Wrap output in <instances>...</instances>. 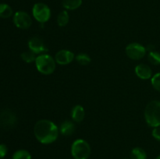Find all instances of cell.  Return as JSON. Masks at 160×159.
Instances as JSON below:
<instances>
[{
	"instance_id": "cell-1",
	"label": "cell",
	"mask_w": 160,
	"mask_h": 159,
	"mask_svg": "<svg viewBox=\"0 0 160 159\" xmlns=\"http://www.w3.org/2000/svg\"><path fill=\"white\" fill-rule=\"evenodd\" d=\"M59 132L58 126L48 119H41L34 125V137L43 144H49L56 141L59 137Z\"/></svg>"
},
{
	"instance_id": "cell-2",
	"label": "cell",
	"mask_w": 160,
	"mask_h": 159,
	"mask_svg": "<svg viewBox=\"0 0 160 159\" xmlns=\"http://www.w3.org/2000/svg\"><path fill=\"white\" fill-rule=\"evenodd\" d=\"M144 115L148 126L153 128L160 126V101L154 100L148 103Z\"/></svg>"
},
{
	"instance_id": "cell-3",
	"label": "cell",
	"mask_w": 160,
	"mask_h": 159,
	"mask_svg": "<svg viewBox=\"0 0 160 159\" xmlns=\"http://www.w3.org/2000/svg\"><path fill=\"white\" fill-rule=\"evenodd\" d=\"M34 62L38 71L43 75L52 74L56 70V60L48 54L38 55Z\"/></svg>"
},
{
	"instance_id": "cell-4",
	"label": "cell",
	"mask_w": 160,
	"mask_h": 159,
	"mask_svg": "<svg viewBox=\"0 0 160 159\" xmlns=\"http://www.w3.org/2000/svg\"><path fill=\"white\" fill-rule=\"evenodd\" d=\"M71 154L74 159H88L91 154V147L86 140L78 139L71 145Z\"/></svg>"
},
{
	"instance_id": "cell-5",
	"label": "cell",
	"mask_w": 160,
	"mask_h": 159,
	"mask_svg": "<svg viewBox=\"0 0 160 159\" xmlns=\"http://www.w3.org/2000/svg\"><path fill=\"white\" fill-rule=\"evenodd\" d=\"M32 14L38 22L45 23L51 17V10L46 4L38 2L34 5L32 8Z\"/></svg>"
},
{
	"instance_id": "cell-6",
	"label": "cell",
	"mask_w": 160,
	"mask_h": 159,
	"mask_svg": "<svg viewBox=\"0 0 160 159\" xmlns=\"http://www.w3.org/2000/svg\"><path fill=\"white\" fill-rule=\"evenodd\" d=\"M125 51L128 58L133 60H140L143 59L146 55V48L141 44L134 42L128 45L125 48Z\"/></svg>"
},
{
	"instance_id": "cell-7",
	"label": "cell",
	"mask_w": 160,
	"mask_h": 159,
	"mask_svg": "<svg viewBox=\"0 0 160 159\" xmlns=\"http://www.w3.org/2000/svg\"><path fill=\"white\" fill-rule=\"evenodd\" d=\"M13 23L17 28L26 30L31 26L32 20L28 12L24 11H18L13 16Z\"/></svg>"
},
{
	"instance_id": "cell-8",
	"label": "cell",
	"mask_w": 160,
	"mask_h": 159,
	"mask_svg": "<svg viewBox=\"0 0 160 159\" xmlns=\"http://www.w3.org/2000/svg\"><path fill=\"white\" fill-rule=\"evenodd\" d=\"M28 48H29L30 51H33L36 55L44 54V52H46L48 50L44 41L41 37H37V36L31 37L28 41Z\"/></svg>"
},
{
	"instance_id": "cell-9",
	"label": "cell",
	"mask_w": 160,
	"mask_h": 159,
	"mask_svg": "<svg viewBox=\"0 0 160 159\" xmlns=\"http://www.w3.org/2000/svg\"><path fill=\"white\" fill-rule=\"evenodd\" d=\"M74 59V54L71 51L67 49H62L57 51L55 55V60L56 63L59 65H68Z\"/></svg>"
},
{
	"instance_id": "cell-10",
	"label": "cell",
	"mask_w": 160,
	"mask_h": 159,
	"mask_svg": "<svg viewBox=\"0 0 160 159\" xmlns=\"http://www.w3.org/2000/svg\"><path fill=\"white\" fill-rule=\"evenodd\" d=\"M16 122H17L16 115L10 110H5L0 113V125L2 127H12Z\"/></svg>"
},
{
	"instance_id": "cell-11",
	"label": "cell",
	"mask_w": 160,
	"mask_h": 159,
	"mask_svg": "<svg viewBox=\"0 0 160 159\" xmlns=\"http://www.w3.org/2000/svg\"><path fill=\"white\" fill-rule=\"evenodd\" d=\"M134 71H135L136 75L142 80H148L152 78V69L150 68L149 65L146 64L141 63L137 65Z\"/></svg>"
},
{
	"instance_id": "cell-12",
	"label": "cell",
	"mask_w": 160,
	"mask_h": 159,
	"mask_svg": "<svg viewBox=\"0 0 160 159\" xmlns=\"http://www.w3.org/2000/svg\"><path fill=\"white\" fill-rule=\"evenodd\" d=\"M59 129L61 134H62L65 137H69V136H71L74 132L75 125L72 121L66 120V121L62 122Z\"/></svg>"
},
{
	"instance_id": "cell-13",
	"label": "cell",
	"mask_w": 160,
	"mask_h": 159,
	"mask_svg": "<svg viewBox=\"0 0 160 159\" xmlns=\"http://www.w3.org/2000/svg\"><path fill=\"white\" fill-rule=\"evenodd\" d=\"M84 116H85V112H84V108L81 105L77 104L73 108L71 112L72 119L75 123H81L84 120Z\"/></svg>"
},
{
	"instance_id": "cell-14",
	"label": "cell",
	"mask_w": 160,
	"mask_h": 159,
	"mask_svg": "<svg viewBox=\"0 0 160 159\" xmlns=\"http://www.w3.org/2000/svg\"><path fill=\"white\" fill-rule=\"evenodd\" d=\"M82 4V0H62V6L67 10H74L78 9Z\"/></svg>"
},
{
	"instance_id": "cell-15",
	"label": "cell",
	"mask_w": 160,
	"mask_h": 159,
	"mask_svg": "<svg viewBox=\"0 0 160 159\" xmlns=\"http://www.w3.org/2000/svg\"><path fill=\"white\" fill-rule=\"evenodd\" d=\"M12 15V9L6 3H0V17L3 19L9 18Z\"/></svg>"
},
{
	"instance_id": "cell-16",
	"label": "cell",
	"mask_w": 160,
	"mask_h": 159,
	"mask_svg": "<svg viewBox=\"0 0 160 159\" xmlns=\"http://www.w3.org/2000/svg\"><path fill=\"white\" fill-rule=\"evenodd\" d=\"M131 159H147V154L145 150L137 147L131 151Z\"/></svg>"
},
{
	"instance_id": "cell-17",
	"label": "cell",
	"mask_w": 160,
	"mask_h": 159,
	"mask_svg": "<svg viewBox=\"0 0 160 159\" xmlns=\"http://www.w3.org/2000/svg\"><path fill=\"white\" fill-rule=\"evenodd\" d=\"M69 20H70V17L67 11L66 10L60 12L57 16V23L59 26H67V23H69Z\"/></svg>"
},
{
	"instance_id": "cell-18",
	"label": "cell",
	"mask_w": 160,
	"mask_h": 159,
	"mask_svg": "<svg viewBox=\"0 0 160 159\" xmlns=\"http://www.w3.org/2000/svg\"><path fill=\"white\" fill-rule=\"evenodd\" d=\"M75 59H76L77 62L81 65H88L91 62V61H92L90 56L88 54H86V53H80V54L77 55Z\"/></svg>"
},
{
	"instance_id": "cell-19",
	"label": "cell",
	"mask_w": 160,
	"mask_h": 159,
	"mask_svg": "<svg viewBox=\"0 0 160 159\" xmlns=\"http://www.w3.org/2000/svg\"><path fill=\"white\" fill-rule=\"evenodd\" d=\"M20 57L23 59V61H24L27 63H31V62H35L37 56H36L35 53H34L33 51H28L22 53L20 55Z\"/></svg>"
},
{
	"instance_id": "cell-20",
	"label": "cell",
	"mask_w": 160,
	"mask_h": 159,
	"mask_svg": "<svg viewBox=\"0 0 160 159\" xmlns=\"http://www.w3.org/2000/svg\"><path fill=\"white\" fill-rule=\"evenodd\" d=\"M148 59L150 63L152 64V65H160V53L156 51H150L148 55Z\"/></svg>"
},
{
	"instance_id": "cell-21",
	"label": "cell",
	"mask_w": 160,
	"mask_h": 159,
	"mask_svg": "<svg viewBox=\"0 0 160 159\" xmlns=\"http://www.w3.org/2000/svg\"><path fill=\"white\" fill-rule=\"evenodd\" d=\"M12 159H31V154L27 150H18L14 153Z\"/></svg>"
},
{
	"instance_id": "cell-22",
	"label": "cell",
	"mask_w": 160,
	"mask_h": 159,
	"mask_svg": "<svg viewBox=\"0 0 160 159\" xmlns=\"http://www.w3.org/2000/svg\"><path fill=\"white\" fill-rule=\"evenodd\" d=\"M152 85L153 88L160 92V73H157L152 77Z\"/></svg>"
},
{
	"instance_id": "cell-23",
	"label": "cell",
	"mask_w": 160,
	"mask_h": 159,
	"mask_svg": "<svg viewBox=\"0 0 160 159\" xmlns=\"http://www.w3.org/2000/svg\"><path fill=\"white\" fill-rule=\"evenodd\" d=\"M8 152V148L6 147V145L0 144V158H3V157H6V155L7 154Z\"/></svg>"
},
{
	"instance_id": "cell-24",
	"label": "cell",
	"mask_w": 160,
	"mask_h": 159,
	"mask_svg": "<svg viewBox=\"0 0 160 159\" xmlns=\"http://www.w3.org/2000/svg\"><path fill=\"white\" fill-rule=\"evenodd\" d=\"M152 135L158 141H160V126L155 127L152 132Z\"/></svg>"
},
{
	"instance_id": "cell-25",
	"label": "cell",
	"mask_w": 160,
	"mask_h": 159,
	"mask_svg": "<svg viewBox=\"0 0 160 159\" xmlns=\"http://www.w3.org/2000/svg\"><path fill=\"white\" fill-rule=\"evenodd\" d=\"M146 50H147V51H149V52H150V51H155L154 46H153V45H148V46H147V48H146Z\"/></svg>"
},
{
	"instance_id": "cell-26",
	"label": "cell",
	"mask_w": 160,
	"mask_h": 159,
	"mask_svg": "<svg viewBox=\"0 0 160 159\" xmlns=\"http://www.w3.org/2000/svg\"><path fill=\"white\" fill-rule=\"evenodd\" d=\"M156 159H160V155H159V156H158V157H156Z\"/></svg>"
},
{
	"instance_id": "cell-27",
	"label": "cell",
	"mask_w": 160,
	"mask_h": 159,
	"mask_svg": "<svg viewBox=\"0 0 160 159\" xmlns=\"http://www.w3.org/2000/svg\"><path fill=\"white\" fill-rule=\"evenodd\" d=\"M125 159H128V158H125Z\"/></svg>"
}]
</instances>
